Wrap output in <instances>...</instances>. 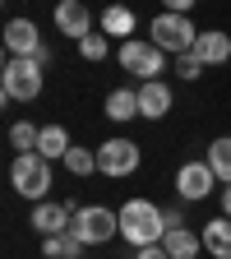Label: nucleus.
<instances>
[{
    "mask_svg": "<svg viewBox=\"0 0 231 259\" xmlns=\"http://www.w3.org/2000/svg\"><path fill=\"white\" fill-rule=\"evenodd\" d=\"M116 213H120V236L134 250L162 245V236H167V208H157L153 199H125Z\"/></svg>",
    "mask_w": 231,
    "mask_h": 259,
    "instance_id": "obj_1",
    "label": "nucleus"
},
{
    "mask_svg": "<svg viewBox=\"0 0 231 259\" xmlns=\"http://www.w3.org/2000/svg\"><path fill=\"white\" fill-rule=\"evenodd\" d=\"M42 65L32 56H5V70H0V93L5 102H32L42 97Z\"/></svg>",
    "mask_w": 231,
    "mask_h": 259,
    "instance_id": "obj_2",
    "label": "nucleus"
},
{
    "mask_svg": "<svg viewBox=\"0 0 231 259\" xmlns=\"http://www.w3.org/2000/svg\"><path fill=\"white\" fill-rule=\"evenodd\" d=\"M10 185H14V194L42 204L47 190H51V162H47L42 153H19V157L10 162Z\"/></svg>",
    "mask_w": 231,
    "mask_h": 259,
    "instance_id": "obj_3",
    "label": "nucleus"
},
{
    "mask_svg": "<svg viewBox=\"0 0 231 259\" xmlns=\"http://www.w3.org/2000/svg\"><path fill=\"white\" fill-rule=\"evenodd\" d=\"M194 37H199V28L190 23V14L162 10V14L148 23V42H157L167 56H185V51H194Z\"/></svg>",
    "mask_w": 231,
    "mask_h": 259,
    "instance_id": "obj_4",
    "label": "nucleus"
},
{
    "mask_svg": "<svg viewBox=\"0 0 231 259\" xmlns=\"http://www.w3.org/2000/svg\"><path fill=\"white\" fill-rule=\"evenodd\" d=\"M70 232L83 241V245H107L111 236H120V213L116 208H102V204H83L70 222Z\"/></svg>",
    "mask_w": 231,
    "mask_h": 259,
    "instance_id": "obj_5",
    "label": "nucleus"
},
{
    "mask_svg": "<svg viewBox=\"0 0 231 259\" xmlns=\"http://www.w3.org/2000/svg\"><path fill=\"white\" fill-rule=\"evenodd\" d=\"M139 162H144V153H139L134 139H107L102 148H97V171L111 176V181L134 176V171H139Z\"/></svg>",
    "mask_w": 231,
    "mask_h": 259,
    "instance_id": "obj_6",
    "label": "nucleus"
},
{
    "mask_svg": "<svg viewBox=\"0 0 231 259\" xmlns=\"http://www.w3.org/2000/svg\"><path fill=\"white\" fill-rule=\"evenodd\" d=\"M162 60H167V51H162L157 42H148V37L120 42V65H125V74H139L144 83L162 74Z\"/></svg>",
    "mask_w": 231,
    "mask_h": 259,
    "instance_id": "obj_7",
    "label": "nucleus"
},
{
    "mask_svg": "<svg viewBox=\"0 0 231 259\" xmlns=\"http://www.w3.org/2000/svg\"><path fill=\"white\" fill-rule=\"evenodd\" d=\"M213 167L208 162H180V171H176V194L180 199H190V204H199V199H208L213 194Z\"/></svg>",
    "mask_w": 231,
    "mask_h": 259,
    "instance_id": "obj_8",
    "label": "nucleus"
},
{
    "mask_svg": "<svg viewBox=\"0 0 231 259\" xmlns=\"http://www.w3.org/2000/svg\"><path fill=\"white\" fill-rule=\"evenodd\" d=\"M56 28H60V37H74V42H83L88 32H93V14H88V5L83 0H56Z\"/></svg>",
    "mask_w": 231,
    "mask_h": 259,
    "instance_id": "obj_9",
    "label": "nucleus"
},
{
    "mask_svg": "<svg viewBox=\"0 0 231 259\" xmlns=\"http://www.w3.org/2000/svg\"><path fill=\"white\" fill-rule=\"evenodd\" d=\"M37 47H42V32L32 19H10L5 23V51L10 56H37Z\"/></svg>",
    "mask_w": 231,
    "mask_h": 259,
    "instance_id": "obj_10",
    "label": "nucleus"
},
{
    "mask_svg": "<svg viewBox=\"0 0 231 259\" xmlns=\"http://www.w3.org/2000/svg\"><path fill=\"white\" fill-rule=\"evenodd\" d=\"M32 232H37V236H60V232H70V208H65V204H51V199H42L37 208H32Z\"/></svg>",
    "mask_w": 231,
    "mask_h": 259,
    "instance_id": "obj_11",
    "label": "nucleus"
},
{
    "mask_svg": "<svg viewBox=\"0 0 231 259\" xmlns=\"http://www.w3.org/2000/svg\"><path fill=\"white\" fill-rule=\"evenodd\" d=\"M194 60H199V65H222V60H231V32H217V28L199 32V37H194Z\"/></svg>",
    "mask_w": 231,
    "mask_h": 259,
    "instance_id": "obj_12",
    "label": "nucleus"
},
{
    "mask_svg": "<svg viewBox=\"0 0 231 259\" xmlns=\"http://www.w3.org/2000/svg\"><path fill=\"white\" fill-rule=\"evenodd\" d=\"M139 111H144V120H162V116L171 111V88L162 83V79L139 83Z\"/></svg>",
    "mask_w": 231,
    "mask_h": 259,
    "instance_id": "obj_13",
    "label": "nucleus"
},
{
    "mask_svg": "<svg viewBox=\"0 0 231 259\" xmlns=\"http://www.w3.org/2000/svg\"><path fill=\"white\" fill-rule=\"evenodd\" d=\"M107 116H111L116 125L144 116V111H139V88H111V93H107Z\"/></svg>",
    "mask_w": 231,
    "mask_h": 259,
    "instance_id": "obj_14",
    "label": "nucleus"
},
{
    "mask_svg": "<svg viewBox=\"0 0 231 259\" xmlns=\"http://www.w3.org/2000/svg\"><path fill=\"white\" fill-rule=\"evenodd\" d=\"M134 23L139 19H134L129 5H107L102 10V32H107V37H125L129 42V37H134Z\"/></svg>",
    "mask_w": 231,
    "mask_h": 259,
    "instance_id": "obj_15",
    "label": "nucleus"
},
{
    "mask_svg": "<svg viewBox=\"0 0 231 259\" xmlns=\"http://www.w3.org/2000/svg\"><path fill=\"white\" fill-rule=\"evenodd\" d=\"M162 245H167L171 259H194V254L204 250V236H194L190 227H171V232L162 236Z\"/></svg>",
    "mask_w": 231,
    "mask_h": 259,
    "instance_id": "obj_16",
    "label": "nucleus"
},
{
    "mask_svg": "<svg viewBox=\"0 0 231 259\" xmlns=\"http://www.w3.org/2000/svg\"><path fill=\"white\" fill-rule=\"evenodd\" d=\"M199 236H204V250H208L213 259H231V218H217V222H208Z\"/></svg>",
    "mask_w": 231,
    "mask_h": 259,
    "instance_id": "obj_17",
    "label": "nucleus"
},
{
    "mask_svg": "<svg viewBox=\"0 0 231 259\" xmlns=\"http://www.w3.org/2000/svg\"><path fill=\"white\" fill-rule=\"evenodd\" d=\"M70 135H65V125H42V139H37V153L47 162H65V153H70Z\"/></svg>",
    "mask_w": 231,
    "mask_h": 259,
    "instance_id": "obj_18",
    "label": "nucleus"
},
{
    "mask_svg": "<svg viewBox=\"0 0 231 259\" xmlns=\"http://www.w3.org/2000/svg\"><path fill=\"white\" fill-rule=\"evenodd\" d=\"M83 241L74 232H60V236H42V254L47 259H83Z\"/></svg>",
    "mask_w": 231,
    "mask_h": 259,
    "instance_id": "obj_19",
    "label": "nucleus"
},
{
    "mask_svg": "<svg viewBox=\"0 0 231 259\" xmlns=\"http://www.w3.org/2000/svg\"><path fill=\"white\" fill-rule=\"evenodd\" d=\"M204 162L213 167V176H217V181H226V185H231V135L213 139V144H208V153H204Z\"/></svg>",
    "mask_w": 231,
    "mask_h": 259,
    "instance_id": "obj_20",
    "label": "nucleus"
},
{
    "mask_svg": "<svg viewBox=\"0 0 231 259\" xmlns=\"http://www.w3.org/2000/svg\"><path fill=\"white\" fill-rule=\"evenodd\" d=\"M37 139H42V125H32V120H14L10 125V144L19 153H37Z\"/></svg>",
    "mask_w": 231,
    "mask_h": 259,
    "instance_id": "obj_21",
    "label": "nucleus"
},
{
    "mask_svg": "<svg viewBox=\"0 0 231 259\" xmlns=\"http://www.w3.org/2000/svg\"><path fill=\"white\" fill-rule=\"evenodd\" d=\"M79 56H83V60H93V65H97V60H107V56H111L107 32H88V37L79 42Z\"/></svg>",
    "mask_w": 231,
    "mask_h": 259,
    "instance_id": "obj_22",
    "label": "nucleus"
},
{
    "mask_svg": "<svg viewBox=\"0 0 231 259\" xmlns=\"http://www.w3.org/2000/svg\"><path fill=\"white\" fill-rule=\"evenodd\" d=\"M65 167H70L74 176H93L97 171V153L93 148H70L65 153Z\"/></svg>",
    "mask_w": 231,
    "mask_h": 259,
    "instance_id": "obj_23",
    "label": "nucleus"
},
{
    "mask_svg": "<svg viewBox=\"0 0 231 259\" xmlns=\"http://www.w3.org/2000/svg\"><path fill=\"white\" fill-rule=\"evenodd\" d=\"M176 74H180V79H199V74H204V65H199V60H194V51H185V56H176Z\"/></svg>",
    "mask_w": 231,
    "mask_h": 259,
    "instance_id": "obj_24",
    "label": "nucleus"
},
{
    "mask_svg": "<svg viewBox=\"0 0 231 259\" xmlns=\"http://www.w3.org/2000/svg\"><path fill=\"white\" fill-rule=\"evenodd\" d=\"M134 259H171V254H167V245H144V250H134Z\"/></svg>",
    "mask_w": 231,
    "mask_h": 259,
    "instance_id": "obj_25",
    "label": "nucleus"
},
{
    "mask_svg": "<svg viewBox=\"0 0 231 259\" xmlns=\"http://www.w3.org/2000/svg\"><path fill=\"white\" fill-rule=\"evenodd\" d=\"M162 5H167V10H171V14H190V10H194V5H199V0H162Z\"/></svg>",
    "mask_w": 231,
    "mask_h": 259,
    "instance_id": "obj_26",
    "label": "nucleus"
},
{
    "mask_svg": "<svg viewBox=\"0 0 231 259\" xmlns=\"http://www.w3.org/2000/svg\"><path fill=\"white\" fill-rule=\"evenodd\" d=\"M51 56H56V51H51V47L42 42V47H37V56H32V60H37V65H42V70H47V65H51Z\"/></svg>",
    "mask_w": 231,
    "mask_h": 259,
    "instance_id": "obj_27",
    "label": "nucleus"
},
{
    "mask_svg": "<svg viewBox=\"0 0 231 259\" xmlns=\"http://www.w3.org/2000/svg\"><path fill=\"white\" fill-rule=\"evenodd\" d=\"M222 218H231V185L222 190Z\"/></svg>",
    "mask_w": 231,
    "mask_h": 259,
    "instance_id": "obj_28",
    "label": "nucleus"
}]
</instances>
